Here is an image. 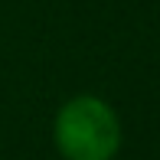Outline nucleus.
<instances>
[{
  "instance_id": "f257e3e1",
  "label": "nucleus",
  "mask_w": 160,
  "mask_h": 160,
  "mask_svg": "<svg viewBox=\"0 0 160 160\" xmlns=\"http://www.w3.org/2000/svg\"><path fill=\"white\" fill-rule=\"evenodd\" d=\"M121 144L114 111L95 95H78L56 114V147L65 160H111Z\"/></svg>"
}]
</instances>
